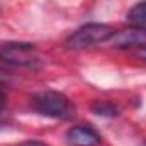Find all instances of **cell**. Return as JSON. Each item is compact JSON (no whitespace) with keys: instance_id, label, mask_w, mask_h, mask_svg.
Masks as SVG:
<instances>
[{"instance_id":"obj_1","label":"cell","mask_w":146,"mask_h":146,"mask_svg":"<svg viewBox=\"0 0 146 146\" xmlns=\"http://www.w3.org/2000/svg\"><path fill=\"white\" fill-rule=\"evenodd\" d=\"M115 34V31L107 24H85L80 29H76L72 36L66 39V48L70 49H83L90 48L94 44L107 42Z\"/></svg>"},{"instance_id":"obj_2","label":"cell","mask_w":146,"mask_h":146,"mask_svg":"<svg viewBox=\"0 0 146 146\" xmlns=\"http://www.w3.org/2000/svg\"><path fill=\"white\" fill-rule=\"evenodd\" d=\"M34 109L48 117H65L70 112V100L54 90H44L33 97Z\"/></svg>"},{"instance_id":"obj_3","label":"cell","mask_w":146,"mask_h":146,"mask_svg":"<svg viewBox=\"0 0 146 146\" xmlns=\"http://www.w3.org/2000/svg\"><path fill=\"white\" fill-rule=\"evenodd\" d=\"M37 53L31 42H7L0 46V61L10 66H33L37 63Z\"/></svg>"},{"instance_id":"obj_4","label":"cell","mask_w":146,"mask_h":146,"mask_svg":"<svg viewBox=\"0 0 146 146\" xmlns=\"http://www.w3.org/2000/svg\"><path fill=\"white\" fill-rule=\"evenodd\" d=\"M114 48H133V46H145L146 44V27H131L121 33H115L109 39Z\"/></svg>"},{"instance_id":"obj_5","label":"cell","mask_w":146,"mask_h":146,"mask_svg":"<svg viewBox=\"0 0 146 146\" xmlns=\"http://www.w3.org/2000/svg\"><path fill=\"white\" fill-rule=\"evenodd\" d=\"M66 141L70 146H99L100 136L90 126H73L66 131Z\"/></svg>"},{"instance_id":"obj_6","label":"cell","mask_w":146,"mask_h":146,"mask_svg":"<svg viewBox=\"0 0 146 146\" xmlns=\"http://www.w3.org/2000/svg\"><path fill=\"white\" fill-rule=\"evenodd\" d=\"M127 22H131L134 27H145L146 26V0L136 3L126 15Z\"/></svg>"},{"instance_id":"obj_7","label":"cell","mask_w":146,"mask_h":146,"mask_svg":"<svg viewBox=\"0 0 146 146\" xmlns=\"http://www.w3.org/2000/svg\"><path fill=\"white\" fill-rule=\"evenodd\" d=\"M92 110L97 114V115H115L117 114V109L109 104V102H106V100H97L94 106H92Z\"/></svg>"},{"instance_id":"obj_8","label":"cell","mask_w":146,"mask_h":146,"mask_svg":"<svg viewBox=\"0 0 146 146\" xmlns=\"http://www.w3.org/2000/svg\"><path fill=\"white\" fill-rule=\"evenodd\" d=\"M12 82V73L0 68V85H9Z\"/></svg>"},{"instance_id":"obj_9","label":"cell","mask_w":146,"mask_h":146,"mask_svg":"<svg viewBox=\"0 0 146 146\" xmlns=\"http://www.w3.org/2000/svg\"><path fill=\"white\" fill-rule=\"evenodd\" d=\"M136 56H138V58H141V60H145V61H146V44H145V46H141V48H139V51L136 53Z\"/></svg>"},{"instance_id":"obj_10","label":"cell","mask_w":146,"mask_h":146,"mask_svg":"<svg viewBox=\"0 0 146 146\" xmlns=\"http://www.w3.org/2000/svg\"><path fill=\"white\" fill-rule=\"evenodd\" d=\"M19 146H44L42 143H39V141H26V143H22V145Z\"/></svg>"},{"instance_id":"obj_11","label":"cell","mask_w":146,"mask_h":146,"mask_svg":"<svg viewBox=\"0 0 146 146\" xmlns=\"http://www.w3.org/2000/svg\"><path fill=\"white\" fill-rule=\"evenodd\" d=\"M3 104H5V94H3V92L0 90V107H2Z\"/></svg>"}]
</instances>
